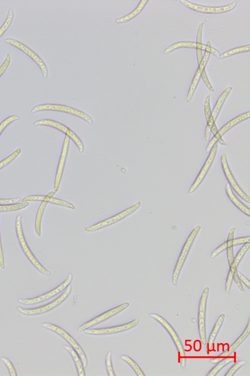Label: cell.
Segmentation results:
<instances>
[{
	"label": "cell",
	"mask_w": 250,
	"mask_h": 376,
	"mask_svg": "<svg viewBox=\"0 0 250 376\" xmlns=\"http://www.w3.org/2000/svg\"><path fill=\"white\" fill-rule=\"evenodd\" d=\"M229 267V269L227 273L225 283V292L227 294H228L229 293L233 280V273L234 271L236 270L237 268L233 262Z\"/></svg>",
	"instance_id": "cell-37"
},
{
	"label": "cell",
	"mask_w": 250,
	"mask_h": 376,
	"mask_svg": "<svg viewBox=\"0 0 250 376\" xmlns=\"http://www.w3.org/2000/svg\"><path fill=\"white\" fill-rule=\"evenodd\" d=\"M22 217L21 214H18L15 220L16 233L21 248L30 262L39 272L44 275L50 276V272L45 268L37 259L26 241L22 227Z\"/></svg>",
	"instance_id": "cell-1"
},
{
	"label": "cell",
	"mask_w": 250,
	"mask_h": 376,
	"mask_svg": "<svg viewBox=\"0 0 250 376\" xmlns=\"http://www.w3.org/2000/svg\"><path fill=\"white\" fill-rule=\"evenodd\" d=\"M218 142H219L220 144H221L222 145L226 146L227 145V143H226L224 140L222 139V138H221L219 139L218 141Z\"/></svg>",
	"instance_id": "cell-53"
},
{
	"label": "cell",
	"mask_w": 250,
	"mask_h": 376,
	"mask_svg": "<svg viewBox=\"0 0 250 376\" xmlns=\"http://www.w3.org/2000/svg\"><path fill=\"white\" fill-rule=\"evenodd\" d=\"M6 44L10 45L26 54L39 67L44 78H46L48 76V69L44 61L42 58L30 48L12 38H7L4 40Z\"/></svg>",
	"instance_id": "cell-11"
},
{
	"label": "cell",
	"mask_w": 250,
	"mask_h": 376,
	"mask_svg": "<svg viewBox=\"0 0 250 376\" xmlns=\"http://www.w3.org/2000/svg\"><path fill=\"white\" fill-rule=\"evenodd\" d=\"M20 119L17 115H11L6 117L0 123V136L4 129L12 123Z\"/></svg>",
	"instance_id": "cell-41"
},
{
	"label": "cell",
	"mask_w": 250,
	"mask_h": 376,
	"mask_svg": "<svg viewBox=\"0 0 250 376\" xmlns=\"http://www.w3.org/2000/svg\"><path fill=\"white\" fill-rule=\"evenodd\" d=\"M179 1L182 5L190 9L200 13L208 14L226 13L233 10L237 4V2L234 1L231 3L224 6H209L196 4L185 0H180Z\"/></svg>",
	"instance_id": "cell-13"
},
{
	"label": "cell",
	"mask_w": 250,
	"mask_h": 376,
	"mask_svg": "<svg viewBox=\"0 0 250 376\" xmlns=\"http://www.w3.org/2000/svg\"><path fill=\"white\" fill-rule=\"evenodd\" d=\"M196 42L192 41H181L169 46L164 50L163 52L165 54H167L179 48L196 49Z\"/></svg>",
	"instance_id": "cell-32"
},
{
	"label": "cell",
	"mask_w": 250,
	"mask_h": 376,
	"mask_svg": "<svg viewBox=\"0 0 250 376\" xmlns=\"http://www.w3.org/2000/svg\"><path fill=\"white\" fill-rule=\"evenodd\" d=\"M120 358L122 360L126 362L131 367L136 376H145L144 372L141 370L139 365L131 357L127 355L122 354L120 356Z\"/></svg>",
	"instance_id": "cell-34"
},
{
	"label": "cell",
	"mask_w": 250,
	"mask_h": 376,
	"mask_svg": "<svg viewBox=\"0 0 250 376\" xmlns=\"http://www.w3.org/2000/svg\"><path fill=\"white\" fill-rule=\"evenodd\" d=\"M211 47L210 42L207 41L206 44V48L205 50L204 56H203L200 63L198 64V67L195 73L187 93L186 96V101L187 102H189L191 100L200 79L201 74L203 70L205 69V67L208 60L210 54H211L210 51Z\"/></svg>",
	"instance_id": "cell-14"
},
{
	"label": "cell",
	"mask_w": 250,
	"mask_h": 376,
	"mask_svg": "<svg viewBox=\"0 0 250 376\" xmlns=\"http://www.w3.org/2000/svg\"><path fill=\"white\" fill-rule=\"evenodd\" d=\"M201 77L203 79V80L205 84L206 87L208 88V89L211 92H214V89L212 87L211 84L210 83L208 78L207 77V75L206 74V73L205 72V69L203 70L201 74Z\"/></svg>",
	"instance_id": "cell-46"
},
{
	"label": "cell",
	"mask_w": 250,
	"mask_h": 376,
	"mask_svg": "<svg viewBox=\"0 0 250 376\" xmlns=\"http://www.w3.org/2000/svg\"><path fill=\"white\" fill-rule=\"evenodd\" d=\"M210 95H207L206 97L204 104V109L205 119L207 121L206 125L210 127L211 132L214 135L217 133L218 129L215 123V121L213 120L212 115V111L210 104Z\"/></svg>",
	"instance_id": "cell-24"
},
{
	"label": "cell",
	"mask_w": 250,
	"mask_h": 376,
	"mask_svg": "<svg viewBox=\"0 0 250 376\" xmlns=\"http://www.w3.org/2000/svg\"><path fill=\"white\" fill-rule=\"evenodd\" d=\"M201 227L199 226L194 227L187 237L182 247L181 251L175 264L172 276V283L174 286H176L177 284L178 279L181 269L187 256L190 248L199 231L201 229Z\"/></svg>",
	"instance_id": "cell-3"
},
{
	"label": "cell",
	"mask_w": 250,
	"mask_h": 376,
	"mask_svg": "<svg viewBox=\"0 0 250 376\" xmlns=\"http://www.w3.org/2000/svg\"><path fill=\"white\" fill-rule=\"evenodd\" d=\"M225 191L227 197L232 203L242 213L249 217L250 216V208L237 198L228 183L226 185Z\"/></svg>",
	"instance_id": "cell-23"
},
{
	"label": "cell",
	"mask_w": 250,
	"mask_h": 376,
	"mask_svg": "<svg viewBox=\"0 0 250 376\" xmlns=\"http://www.w3.org/2000/svg\"><path fill=\"white\" fill-rule=\"evenodd\" d=\"M21 149L18 148L5 158L0 161V170L6 166L14 160L21 152Z\"/></svg>",
	"instance_id": "cell-40"
},
{
	"label": "cell",
	"mask_w": 250,
	"mask_h": 376,
	"mask_svg": "<svg viewBox=\"0 0 250 376\" xmlns=\"http://www.w3.org/2000/svg\"><path fill=\"white\" fill-rule=\"evenodd\" d=\"M250 242V237L249 236L240 237L233 238L232 240L233 246L241 245Z\"/></svg>",
	"instance_id": "cell-47"
},
{
	"label": "cell",
	"mask_w": 250,
	"mask_h": 376,
	"mask_svg": "<svg viewBox=\"0 0 250 376\" xmlns=\"http://www.w3.org/2000/svg\"><path fill=\"white\" fill-rule=\"evenodd\" d=\"M225 315L224 314H221L215 322L214 325L210 332L207 340V342H206L207 346L206 351L208 353L213 349L214 341L223 323Z\"/></svg>",
	"instance_id": "cell-22"
},
{
	"label": "cell",
	"mask_w": 250,
	"mask_h": 376,
	"mask_svg": "<svg viewBox=\"0 0 250 376\" xmlns=\"http://www.w3.org/2000/svg\"><path fill=\"white\" fill-rule=\"evenodd\" d=\"M20 200V198L1 199L0 198V204H9L18 203Z\"/></svg>",
	"instance_id": "cell-49"
},
{
	"label": "cell",
	"mask_w": 250,
	"mask_h": 376,
	"mask_svg": "<svg viewBox=\"0 0 250 376\" xmlns=\"http://www.w3.org/2000/svg\"><path fill=\"white\" fill-rule=\"evenodd\" d=\"M246 363V361L244 360H241L237 361L234 364H233L229 370L226 372L225 376H233L234 374L242 366H244Z\"/></svg>",
	"instance_id": "cell-43"
},
{
	"label": "cell",
	"mask_w": 250,
	"mask_h": 376,
	"mask_svg": "<svg viewBox=\"0 0 250 376\" xmlns=\"http://www.w3.org/2000/svg\"><path fill=\"white\" fill-rule=\"evenodd\" d=\"M204 25V23H201L198 28L197 37H196V54L198 63L199 64L203 58L202 51L205 50L206 45L202 43L203 29Z\"/></svg>",
	"instance_id": "cell-28"
},
{
	"label": "cell",
	"mask_w": 250,
	"mask_h": 376,
	"mask_svg": "<svg viewBox=\"0 0 250 376\" xmlns=\"http://www.w3.org/2000/svg\"><path fill=\"white\" fill-rule=\"evenodd\" d=\"M233 279L234 280L236 284L237 285V287L240 289V290L242 292H244L245 289L244 288V287L242 285V283L241 280H240L238 277L237 269L235 270L234 272L233 276Z\"/></svg>",
	"instance_id": "cell-48"
},
{
	"label": "cell",
	"mask_w": 250,
	"mask_h": 376,
	"mask_svg": "<svg viewBox=\"0 0 250 376\" xmlns=\"http://www.w3.org/2000/svg\"><path fill=\"white\" fill-rule=\"evenodd\" d=\"M232 87L229 86L225 89L218 98L212 111V115L213 120L215 121L220 111L229 94L232 90Z\"/></svg>",
	"instance_id": "cell-27"
},
{
	"label": "cell",
	"mask_w": 250,
	"mask_h": 376,
	"mask_svg": "<svg viewBox=\"0 0 250 376\" xmlns=\"http://www.w3.org/2000/svg\"><path fill=\"white\" fill-rule=\"evenodd\" d=\"M129 305V302H126L111 308L82 324L77 328L76 330L78 332H80L94 326L122 312L128 308Z\"/></svg>",
	"instance_id": "cell-12"
},
{
	"label": "cell",
	"mask_w": 250,
	"mask_h": 376,
	"mask_svg": "<svg viewBox=\"0 0 250 376\" xmlns=\"http://www.w3.org/2000/svg\"><path fill=\"white\" fill-rule=\"evenodd\" d=\"M29 201L22 202L14 204H0V212H10L17 211L27 207Z\"/></svg>",
	"instance_id": "cell-35"
},
{
	"label": "cell",
	"mask_w": 250,
	"mask_h": 376,
	"mask_svg": "<svg viewBox=\"0 0 250 376\" xmlns=\"http://www.w3.org/2000/svg\"><path fill=\"white\" fill-rule=\"evenodd\" d=\"M250 246V242H247L244 244V245L240 248L237 253L235 255L233 259V262L237 267L240 262L248 250Z\"/></svg>",
	"instance_id": "cell-39"
},
{
	"label": "cell",
	"mask_w": 250,
	"mask_h": 376,
	"mask_svg": "<svg viewBox=\"0 0 250 376\" xmlns=\"http://www.w3.org/2000/svg\"><path fill=\"white\" fill-rule=\"evenodd\" d=\"M0 267L2 269H4L5 267L4 257V254H3V250H2L1 240L0 229Z\"/></svg>",
	"instance_id": "cell-50"
},
{
	"label": "cell",
	"mask_w": 250,
	"mask_h": 376,
	"mask_svg": "<svg viewBox=\"0 0 250 376\" xmlns=\"http://www.w3.org/2000/svg\"><path fill=\"white\" fill-rule=\"evenodd\" d=\"M221 163L225 177L230 187H231L235 193L243 200L250 203V197L240 188L231 173L228 165L227 155L226 153H223L221 157Z\"/></svg>",
	"instance_id": "cell-18"
},
{
	"label": "cell",
	"mask_w": 250,
	"mask_h": 376,
	"mask_svg": "<svg viewBox=\"0 0 250 376\" xmlns=\"http://www.w3.org/2000/svg\"><path fill=\"white\" fill-rule=\"evenodd\" d=\"M148 1L149 0H140L136 8L131 12L121 18L116 19L115 22L117 23H123L128 22L134 18L142 11Z\"/></svg>",
	"instance_id": "cell-26"
},
{
	"label": "cell",
	"mask_w": 250,
	"mask_h": 376,
	"mask_svg": "<svg viewBox=\"0 0 250 376\" xmlns=\"http://www.w3.org/2000/svg\"><path fill=\"white\" fill-rule=\"evenodd\" d=\"M227 249V242L226 241L223 243L221 245L217 247L210 254V258L211 259L214 258L215 256L218 255L220 253L226 250Z\"/></svg>",
	"instance_id": "cell-45"
},
{
	"label": "cell",
	"mask_w": 250,
	"mask_h": 376,
	"mask_svg": "<svg viewBox=\"0 0 250 376\" xmlns=\"http://www.w3.org/2000/svg\"><path fill=\"white\" fill-rule=\"evenodd\" d=\"M48 202L45 201H42L40 204L35 217V230L38 236H41V222L44 214V210Z\"/></svg>",
	"instance_id": "cell-29"
},
{
	"label": "cell",
	"mask_w": 250,
	"mask_h": 376,
	"mask_svg": "<svg viewBox=\"0 0 250 376\" xmlns=\"http://www.w3.org/2000/svg\"><path fill=\"white\" fill-rule=\"evenodd\" d=\"M33 125L35 126L44 125L51 127L63 132L65 135L71 139L80 152L84 151V147L81 139L72 130L63 124L53 120L44 119L35 121Z\"/></svg>",
	"instance_id": "cell-8"
},
{
	"label": "cell",
	"mask_w": 250,
	"mask_h": 376,
	"mask_svg": "<svg viewBox=\"0 0 250 376\" xmlns=\"http://www.w3.org/2000/svg\"><path fill=\"white\" fill-rule=\"evenodd\" d=\"M112 356V352L111 351H109L107 353L105 358L106 370L108 376H115V374L113 367Z\"/></svg>",
	"instance_id": "cell-38"
},
{
	"label": "cell",
	"mask_w": 250,
	"mask_h": 376,
	"mask_svg": "<svg viewBox=\"0 0 250 376\" xmlns=\"http://www.w3.org/2000/svg\"><path fill=\"white\" fill-rule=\"evenodd\" d=\"M250 333V322L249 318L246 326L241 335L231 344L228 348L216 357L212 358L210 361L213 364H216L223 358L229 356L247 338Z\"/></svg>",
	"instance_id": "cell-20"
},
{
	"label": "cell",
	"mask_w": 250,
	"mask_h": 376,
	"mask_svg": "<svg viewBox=\"0 0 250 376\" xmlns=\"http://www.w3.org/2000/svg\"><path fill=\"white\" fill-rule=\"evenodd\" d=\"M209 288L206 287L203 290L199 300L198 310V327L201 342L206 345L207 340L205 329V312L206 301L208 296Z\"/></svg>",
	"instance_id": "cell-10"
},
{
	"label": "cell",
	"mask_w": 250,
	"mask_h": 376,
	"mask_svg": "<svg viewBox=\"0 0 250 376\" xmlns=\"http://www.w3.org/2000/svg\"><path fill=\"white\" fill-rule=\"evenodd\" d=\"M141 205V202L138 201L133 205L127 208L121 212L115 214L103 221L99 222L93 225L85 227V230L87 232L95 231L101 228H104L114 224L122 219L127 217L129 215L135 212Z\"/></svg>",
	"instance_id": "cell-9"
},
{
	"label": "cell",
	"mask_w": 250,
	"mask_h": 376,
	"mask_svg": "<svg viewBox=\"0 0 250 376\" xmlns=\"http://www.w3.org/2000/svg\"><path fill=\"white\" fill-rule=\"evenodd\" d=\"M218 149V143H216L211 148L209 153L206 158L204 165H203L200 171L195 179L194 182L188 190V194H192L199 187L200 184L205 178L207 174L212 163L215 157Z\"/></svg>",
	"instance_id": "cell-17"
},
{
	"label": "cell",
	"mask_w": 250,
	"mask_h": 376,
	"mask_svg": "<svg viewBox=\"0 0 250 376\" xmlns=\"http://www.w3.org/2000/svg\"><path fill=\"white\" fill-rule=\"evenodd\" d=\"M72 278V274L69 273L67 278L61 284L51 290L31 298H19L18 301L24 305H33L45 301L55 296L65 290L70 284Z\"/></svg>",
	"instance_id": "cell-7"
},
{
	"label": "cell",
	"mask_w": 250,
	"mask_h": 376,
	"mask_svg": "<svg viewBox=\"0 0 250 376\" xmlns=\"http://www.w3.org/2000/svg\"><path fill=\"white\" fill-rule=\"evenodd\" d=\"M250 50V45H247L242 46L240 47H237L231 49H230L221 54L219 56V59H223L226 57H229L231 55H233L237 53L249 52Z\"/></svg>",
	"instance_id": "cell-33"
},
{
	"label": "cell",
	"mask_w": 250,
	"mask_h": 376,
	"mask_svg": "<svg viewBox=\"0 0 250 376\" xmlns=\"http://www.w3.org/2000/svg\"><path fill=\"white\" fill-rule=\"evenodd\" d=\"M233 356H227L216 363L215 365L206 375V376H215L225 366L234 361Z\"/></svg>",
	"instance_id": "cell-31"
},
{
	"label": "cell",
	"mask_w": 250,
	"mask_h": 376,
	"mask_svg": "<svg viewBox=\"0 0 250 376\" xmlns=\"http://www.w3.org/2000/svg\"><path fill=\"white\" fill-rule=\"evenodd\" d=\"M63 348L71 355L75 364L78 376H85V368L80 357L76 351L71 347L67 345H64Z\"/></svg>",
	"instance_id": "cell-25"
},
{
	"label": "cell",
	"mask_w": 250,
	"mask_h": 376,
	"mask_svg": "<svg viewBox=\"0 0 250 376\" xmlns=\"http://www.w3.org/2000/svg\"><path fill=\"white\" fill-rule=\"evenodd\" d=\"M11 62V56L9 53H7L6 57L0 66V78L4 74L8 69Z\"/></svg>",
	"instance_id": "cell-44"
},
{
	"label": "cell",
	"mask_w": 250,
	"mask_h": 376,
	"mask_svg": "<svg viewBox=\"0 0 250 376\" xmlns=\"http://www.w3.org/2000/svg\"><path fill=\"white\" fill-rule=\"evenodd\" d=\"M71 291V286L68 285L62 293L53 301L39 307L25 308L18 306L19 312L25 315H36L45 313L55 308L62 303L69 296Z\"/></svg>",
	"instance_id": "cell-6"
},
{
	"label": "cell",
	"mask_w": 250,
	"mask_h": 376,
	"mask_svg": "<svg viewBox=\"0 0 250 376\" xmlns=\"http://www.w3.org/2000/svg\"><path fill=\"white\" fill-rule=\"evenodd\" d=\"M55 193V191L54 192V191H51L48 194H47V196H48L49 197H52V196H54Z\"/></svg>",
	"instance_id": "cell-54"
},
{
	"label": "cell",
	"mask_w": 250,
	"mask_h": 376,
	"mask_svg": "<svg viewBox=\"0 0 250 376\" xmlns=\"http://www.w3.org/2000/svg\"><path fill=\"white\" fill-rule=\"evenodd\" d=\"M139 319L136 318L132 321L124 324L117 325L113 326L96 328H87L85 329L84 332L90 335H106L119 333L126 331L136 326L139 323Z\"/></svg>",
	"instance_id": "cell-16"
},
{
	"label": "cell",
	"mask_w": 250,
	"mask_h": 376,
	"mask_svg": "<svg viewBox=\"0 0 250 376\" xmlns=\"http://www.w3.org/2000/svg\"><path fill=\"white\" fill-rule=\"evenodd\" d=\"M47 110L62 112L73 115L80 118L90 125L93 124L92 119L86 113L73 107L63 104L45 103L37 105L31 110V113L34 114L39 111Z\"/></svg>",
	"instance_id": "cell-5"
},
{
	"label": "cell",
	"mask_w": 250,
	"mask_h": 376,
	"mask_svg": "<svg viewBox=\"0 0 250 376\" xmlns=\"http://www.w3.org/2000/svg\"><path fill=\"white\" fill-rule=\"evenodd\" d=\"M250 117V112L249 111L238 115L227 122L220 129H218L217 133L213 135V137L210 140L206 147L205 151L208 152L210 150L212 147L216 143L218 142L219 139L222 138V136L228 130L239 123L249 119Z\"/></svg>",
	"instance_id": "cell-15"
},
{
	"label": "cell",
	"mask_w": 250,
	"mask_h": 376,
	"mask_svg": "<svg viewBox=\"0 0 250 376\" xmlns=\"http://www.w3.org/2000/svg\"><path fill=\"white\" fill-rule=\"evenodd\" d=\"M235 230V227H233L231 228L228 232V236L227 239L226 240L227 242V258L228 260V263L229 266L231 265V264L233 262V259H234V255H233V243H232V240L234 237V234Z\"/></svg>",
	"instance_id": "cell-30"
},
{
	"label": "cell",
	"mask_w": 250,
	"mask_h": 376,
	"mask_svg": "<svg viewBox=\"0 0 250 376\" xmlns=\"http://www.w3.org/2000/svg\"><path fill=\"white\" fill-rule=\"evenodd\" d=\"M211 134V130L210 127L206 125L205 130V138L206 142L208 141L210 139Z\"/></svg>",
	"instance_id": "cell-52"
},
{
	"label": "cell",
	"mask_w": 250,
	"mask_h": 376,
	"mask_svg": "<svg viewBox=\"0 0 250 376\" xmlns=\"http://www.w3.org/2000/svg\"><path fill=\"white\" fill-rule=\"evenodd\" d=\"M0 359L6 366L8 371L9 376H17V372L14 365L8 358L5 356H1Z\"/></svg>",
	"instance_id": "cell-42"
},
{
	"label": "cell",
	"mask_w": 250,
	"mask_h": 376,
	"mask_svg": "<svg viewBox=\"0 0 250 376\" xmlns=\"http://www.w3.org/2000/svg\"><path fill=\"white\" fill-rule=\"evenodd\" d=\"M149 316L159 323L168 333L178 351L181 367L182 368H184L186 365L185 352L181 340L175 330L168 322L160 315L152 313L149 314Z\"/></svg>",
	"instance_id": "cell-2"
},
{
	"label": "cell",
	"mask_w": 250,
	"mask_h": 376,
	"mask_svg": "<svg viewBox=\"0 0 250 376\" xmlns=\"http://www.w3.org/2000/svg\"><path fill=\"white\" fill-rule=\"evenodd\" d=\"M14 11L10 8L7 12L6 18L0 27V38L4 34L11 25L14 18Z\"/></svg>",
	"instance_id": "cell-36"
},
{
	"label": "cell",
	"mask_w": 250,
	"mask_h": 376,
	"mask_svg": "<svg viewBox=\"0 0 250 376\" xmlns=\"http://www.w3.org/2000/svg\"><path fill=\"white\" fill-rule=\"evenodd\" d=\"M29 201H45L52 204L59 205L71 209H74V205L71 202L59 199L49 197L47 195H30L22 199V202Z\"/></svg>",
	"instance_id": "cell-21"
},
{
	"label": "cell",
	"mask_w": 250,
	"mask_h": 376,
	"mask_svg": "<svg viewBox=\"0 0 250 376\" xmlns=\"http://www.w3.org/2000/svg\"><path fill=\"white\" fill-rule=\"evenodd\" d=\"M237 274L241 282H243L249 289H250V280L238 271H237Z\"/></svg>",
	"instance_id": "cell-51"
},
{
	"label": "cell",
	"mask_w": 250,
	"mask_h": 376,
	"mask_svg": "<svg viewBox=\"0 0 250 376\" xmlns=\"http://www.w3.org/2000/svg\"><path fill=\"white\" fill-rule=\"evenodd\" d=\"M42 326L57 334L66 341L69 345L76 351L80 357L84 368L88 365V359L86 355L76 340L66 330L60 326L48 322L42 324Z\"/></svg>",
	"instance_id": "cell-4"
},
{
	"label": "cell",
	"mask_w": 250,
	"mask_h": 376,
	"mask_svg": "<svg viewBox=\"0 0 250 376\" xmlns=\"http://www.w3.org/2000/svg\"><path fill=\"white\" fill-rule=\"evenodd\" d=\"M69 141V137L65 135L54 179V190L55 192L58 190L61 183L68 150Z\"/></svg>",
	"instance_id": "cell-19"
}]
</instances>
